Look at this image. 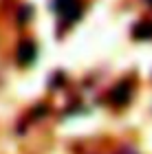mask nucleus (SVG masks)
Instances as JSON below:
<instances>
[{
	"instance_id": "obj_3",
	"label": "nucleus",
	"mask_w": 152,
	"mask_h": 154,
	"mask_svg": "<svg viewBox=\"0 0 152 154\" xmlns=\"http://www.w3.org/2000/svg\"><path fill=\"white\" fill-rule=\"evenodd\" d=\"M36 60V44L33 42H22L18 48V62L20 64H31Z\"/></svg>"
},
{
	"instance_id": "obj_4",
	"label": "nucleus",
	"mask_w": 152,
	"mask_h": 154,
	"mask_svg": "<svg viewBox=\"0 0 152 154\" xmlns=\"http://www.w3.org/2000/svg\"><path fill=\"white\" fill-rule=\"evenodd\" d=\"M135 35L137 38H152V22H141L139 26H135Z\"/></svg>"
},
{
	"instance_id": "obj_1",
	"label": "nucleus",
	"mask_w": 152,
	"mask_h": 154,
	"mask_svg": "<svg viewBox=\"0 0 152 154\" xmlns=\"http://www.w3.org/2000/svg\"><path fill=\"white\" fill-rule=\"evenodd\" d=\"M57 16L66 22H75L82 16V0H55Z\"/></svg>"
},
{
	"instance_id": "obj_2",
	"label": "nucleus",
	"mask_w": 152,
	"mask_h": 154,
	"mask_svg": "<svg viewBox=\"0 0 152 154\" xmlns=\"http://www.w3.org/2000/svg\"><path fill=\"white\" fill-rule=\"evenodd\" d=\"M130 93H132V88H130L128 84H117L113 88V93H110V101H113L115 106H123V103L130 99Z\"/></svg>"
}]
</instances>
